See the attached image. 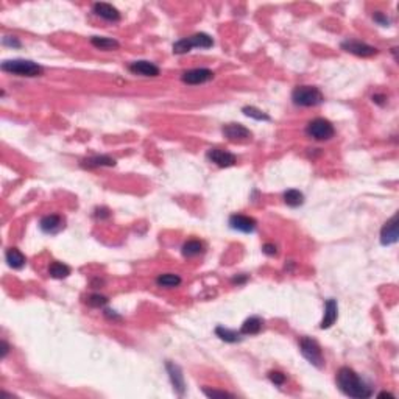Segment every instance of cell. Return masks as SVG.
I'll use <instances>...</instances> for the list:
<instances>
[{"mask_svg": "<svg viewBox=\"0 0 399 399\" xmlns=\"http://www.w3.org/2000/svg\"><path fill=\"white\" fill-rule=\"evenodd\" d=\"M2 70L8 72V73L19 75V77H28V78L39 77L44 72V69L37 63H33L30 60H8V61H4Z\"/></svg>", "mask_w": 399, "mask_h": 399, "instance_id": "cell-2", "label": "cell"}, {"mask_svg": "<svg viewBox=\"0 0 399 399\" xmlns=\"http://www.w3.org/2000/svg\"><path fill=\"white\" fill-rule=\"evenodd\" d=\"M246 279H248L246 276H242V278H234V279H233V282H234V284H242V282H245Z\"/></svg>", "mask_w": 399, "mask_h": 399, "instance_id": "cell-38", "label": "cell"}, {"mask_svg": "<svg viewBox=\"0 0 399 399\" xmlns=\"http://www.w3.org/2000/svg\"><path fill=\"white\" fill-rule=\"evenodd\" d=\"M129 72L142 75V77H158L159 75V67L150 61H135L129 64Z\"/></svg>", "mask_w": 399, "mask_h": 399, "instance_id": "cell-16", "label": "cell"}, {"mask_svg": "<svg viewBox=\"0 0 399 399\" xmlns=\"http://www.w3.org/2000/svg\"><path fill=\"white\" fill-rule=\"evenodd\" d=\"M4 46H10V47H21V41L16 36H5L2 39Z\"/></svg>", "mask_w": 399, "mask_h": 399, "instance_id": "cell-32", "label": "cell"}, {"mask_svg": "<svg viewBox=\"0 0 399 399\" xmlns=\"http://www.w3.org/2000/svg\"><path fill=\"white\" fill-rule=\"evenodd\" d=\"M207 159L218 167H231L237 162L236 155L225 151V150H220V148H211L207 151Z\"/></svg>", "mask_w": 399, "mask_h": 399, "instance_id": "cell-11", "label": "cell"}, {"mask_svg": "<svg viewBox=\"0 0 399 399\" xmlns=\"http://www.w3.org/2000/svg\"><path fill=\"white\" fill-rule=\"evenodd\" d=\"M214 78V72L209 70V69H192V70H187L183 73L181 80L186 83V84H203V83H207Z\"/></svg>", "mask_w": 399, "mask_h": 399, "instance_id": "cell-13", "label": "cell"}, {"mask_svg": "<svg viewBox=\"0 0 399 399\" xmlns=\"http://www.w3.org/2000/svg\"><path fill=\"white\" fill-rule=\"evenodd\" d=\"M203 393L207 396V397H234L233 393H228V391H223V390H211L207 387L203 388Z\"/></svg>", "mask_w": 399, "mask_h": 399, "instance_id": "cell-28", "label": "cell"}, {"mask_svg": "<svg viewBox=\"0 0 399 399\" xmlns=\"http://www.w3.org/2000/svg\"><path fill=\"white\" fill-rule=\"evenodd\" d=\"M181 251H183L184 257H194V256H198L204 251V245L200 240H187L183 245Z\"/></svg>", "mask_w": 399, "mask_h": 399, "instance_id": "cell-24", "label": "cell"}, {"mask_svg": "<svg viewBox=\"0 0 399 399\" xmlns=\"http://www.w3.org/2000/svg\"><path fill=\"white\" fill-rule=\"evenodd\" d=\"M337 312H338L337 301L335 299H328L326 306H325V317H323V321H321L320 328L321 329L331 328L335 323V320H337Z\"/></svg>", "mask_w": 399, "mask_h": 399, "instance_id": "cell-17", "label": "cell"}, {"mask_svg": "<svg viewBox=\"0 0 399 399\" xmlns=\"http://www.w3.org/2000/svg\"><path fill=\"white\" fill-rule=\"evenodd\" d=\"M230 226L234 231H240V233H253L257 226V221L253 217L248 215H242V214H234L230 217Z\"/></svg>", "mask_w": 399, "mask_h": 399, "instance_id": "cell-9", "label": "cell"}, {"mask_svg": "<svg viewBox=\"0 0 399 399\" xmlns=\"http://www.w3.org/2000/svg\"><path fill=\"white\" fill-rule=\"evenodd\" d=\"M165 368H167L170 382H172V385H173V390L178 393L180 396H183L184 391H186V382H184V374H183L181 368L176 365V364H172V362H167V364H165Z\"/></svg>", "mask_w": 399, "mask_h": 399, "instance_id": "cell-10", "label": "cell"}, {"mask_svg": "<svg viewBox=\"0 0 399 399\" xmlns=\"http://www.w3.org/2000/svg\"><path fill=\"white\" fill-rule=\"evenodd\" d=\"M92 10H94V13H96L99 17H102V19H105V21H108V22H119V21H120V13H119V10H117L116 7L109 5V4H103V2L94 4Z\"/></svg>", "mask_w": 399, "mask_h": 399, "instance_id": "cell-15", "label": "cell"}, {"mask_svg": "<svg viewBox=\"0 0 399 399\" xmlns=\"http://www.w3.org/2000/svg\"><path fill=\"white\" fill-rule=\"evenodd\" d=\"M96 217H97V218H108V217H109V211H108L106 207L97 209V211H96Z\"/></svg>", "mask_w": 399, "mask_h": 399, "instance_id": "cell-34", "label": "cell"}, {"mask_svg": "<svg viewBox=\"0 0 399 399\" xmlns=\"http://www.w3.org/2000/svg\"><path fill=\"white\" fill-rule=\"evenodd\" d=\"M8 351H10V346H8V343H7V341H2V359H5V357H7Z\"/></svg>", "mask_w": 399, "mask_h": 399, "instance_id": "cell-37", "label": "cell"}, {"mask_svg": "<svg viewBox=\"0 0 399 399\" xmlns=\"http://www.w3.org/2000/svg\"><path fill=\"white\" fill-rule=\"evenodd\" d=\"M337 385L338 388L349 397H359V399H365L370 397L373 394L371 387L356 373L354 370L343 367L338 370L337 373Z\"/></svg>", "mask_w": 399, "mask_h": 399, "instance_id": "cell-1", "label": "cell"}, {"mask_svg": "<svg viewBox=\"0 0 399 399\" xmlns=\"http://www.w3.org/2000/svg\"><path fill=\"white\" fill-rule=\"evenodd\" d=\"M306 132H307V136H310L315 141H329L334 136L335 129H334V126L329 120L314 119V120H310L307 123Z\"/></svg>", "mask_w": 399, "mask_h": 399, "instance_id": "cell-6", "label": "cell"}, {"mask_svg": "<svg viewBox=\"0 0 399 399\" xmlns=\"http://www.w3.org/2000/svg\"><path fill=\"white\" fill-rule=\"evenodd\" d=\"M108 302V299H106V296H103V295H91L89 296V299H87V304L89 306H92V307H100V306H105Z\"/></svg>", "mask_w": 399, "mask_h": 399, "instance_id": "cell-29", "label": "cell"}, {"mask_svg": "<svg viewBox=\"0 0 399 399\" xmlns=\"http://www.w3.org/2000/svg\"><path fill=\"white\" fill-rule=\"evenodd\" d=\"M292 100L298 106H317L323 103L325 97L315 86H296L292 92Z\"/></svg>", "mask_w": 399, "mask_h": 399, "instance_id": "cell-3", "label": "cell"}, {"mask_svg": "<svg viewBox=\"0 0 399 399\" xmlns=\"http://www.w3.org/2000/svg\"><path fill=\"white\" fill-rule=\"evenodd\" d=\"M284 201L290 207H298L304 203V195H302V192H299L296 189H290L284 194Z\"/></svg>", "mask_w": 399, "mask_h": 399, "instance_id": "cell-26", "label": "cell"}, {"mask_svg": "<svg viewBox=\"0 0 399 399\" xmlns=\"http://www.w3.org/2000/svg\"><path fill=\"white\" fill-rule=\"evenodd\" d=\"M299 349L302 356L317 368H323L325 367V357L320 345L317 343V340L309 338V337H302L299 340Z\"/></svg>", "mask_w": 399, "mask_h": 399, "instance_id": "cell-5", "label": "cell"}, {"mask_svg": "<svg viewBox=\"0 0 399 399\" xmlns=\"http://www.w3.org/2000/svg\"><path fill=\"white\" fill-rule=\"evenodd\" d=\"M81 165H83V167H87V168H94V167H112V165H116V161H114L112 158H109V156L102 155V156H92V158H89V159L83 161Z\"/></svg>", "mask_w": 399, "mask_h": 399, "instance_id": "cell-21", "label": "cell"}, {"mask_svg": "<svg viewBox=\"0 0 399 399\" xmlns=\"http://www.w3.org/2000/svg\"><path fill=\"white\" fill-rule=\"evenodd\" d=\"M262 251L265 253V254H269V256H275L278 251H276V246L273 245V243H265L263 246H262Z\"/></svg>", "mask_w": 399, "mask_h": 399, "instance_id": "cell-33", "label": "cell"}, {"mask_svg": "<svg viewBox=\"0 0 399 399\" xmlns=\"http://www.w3.org/2000/svg\"><path fill=\"white\" fill-rule=\"evenodd\" d=\"M341 49L348 53H352V55H357V56H373V55H377V49L373 47V46H368V44L362 42V41H357V39H346L341 42Z\"/></svg>", "mask_w": 399, "mask_h": 399, "instance_id": "cell-7", "label": "cell"}, {"mask_svg": "<svg viewBox=\"0 0 399 399\" xmlns=\"http://www.w3.org/2000/svg\"><path fill=\"white\" fill-rule=\"evenodd\" d=\"M221 132H223L225 138L234 142H243L251 139V131L240 123H228L221 128Z\"/></svg>", "mask_w": 399, "mask_h": 399, "instance_id": "cell-8", "label": "cell"}, {"mask_svg": "<svg viewBox=\"0 0 399 399\" xmlns=\"http://www.w3.org/2000/svg\"><path fill=\"white\" fill-rule=\"evenodd\" d=\"M373 19L379 24V25H382V27H387V25H390V17H387L384 13H381V11H376L374 14H373Z\"/></svg>", "mask_w": 399, "mask_h": 399, "instance_id": "cell-31", "label": "cell"}, {"mask_svg": "<svg viewBox=\"0 0 399 399\" xmlns=\"http://www.w3.org/2000/svg\"><path fill=\"white\" fill-rule=\"evenodd\" d=\"M262 326H263L262 318H259V317H250V318L245 320V323L242 325L240 334H242V335H256V334L260 332Z\"/></svg>", "mask_w": 399, "mask_h": 399, "instance_id": "cell-20", "label": "cell"}, {"mask_svg": "<svg viewBox=\"0 0 399 399\" xmlns=\"http://www.w3.org/2000/svg\"><path fill=\"white\" fill-rule=\"evenodd\" d=\"M156 284L159 287L164 289H172V287H178L181 284V278L178 275H173V273H165V275H159L156 279Z\"/></svg>", "mask_w": 399, "mask_h": 399, "instance_id": "cell-25", "label": "cell"}, {"mask_svg": "<svg viewBox=\"0 0 399 399\" xmlns=\"http://www.w3.org/2000/svg\"><path fill=\"white\" fill-rule=\"evenodd\" d=\"M49 275L55 279H64L70 275V269L63 262H52L49 267Z\"/></svg>", "mask_w": 399, "mask_h": 399, "instance_id": "cell-23", "label": "cell"}, {"mask_svg": "<svg viewBox=\"0 0 399 399\" xmlns=\"http://www.w3.org/2000/svg\"><path fill=\"white\" fill-rule=\"evenodd\" d=\"M63 226H64L63 218L60 215H55V214L42 217L41 221H39V228L42 230V233H46V234H56L63 230Z\"/></svg>", "mask_w": 399, "mask_h": 399, "instance_id": "cell-14", "label": "cell"}, {"mask_svg": "<svg viewBox=\"0 0 399 399\" xmlns=\"http://www.w3.org/2000/svg\"><path fill=\"white\" fill-rule=\"evenodd\" d=\"M242 112H243L245 116L251 117V119H256V120H272L269 114H265L263 111H260V109H257V108H254V106H245V108L242 109Z\"/></svg>", "mask_w": 399, "mask_h": 399, "instance_id": "cell-27", "label": "cell"}, {"mask_svg": "<svg viewBox=\"0 0 399 399\" xmlns=\"http://www.w3.org/2000/svg\"><path fill=\"white\" fill-rule=\"evenodd\" d=\"M269 377H270V381H272L275 385H284L286 381H287L286 374H282L281 371H272V373L269 374Z\"/></svg>", "mask_w": 399, "mask_h": 399, "instance_id": "cell-30", "label": "cell"}, {"mask_svg": "<svg viewBox=\"0 0 399 399\" xmlns=\"http://www.w3.org/2000/svg\"><path fill=\"white\" fill-rule=\"evenodd\" d=\"M5 259H7V263L10 265V267L16 269V270L22 269L25 265V262H27L25 256L17 248H8L7 253H5Z\"/></svg>", "mask_w": 399, "mask_h": 399, "instance_id": "cell-18", "label": "cell"}, {"mask_svg": "<svg viewBox=\"0 0 399 399\" xmlns=\"http://www.w3.org/2000/svg\"><path fill=\"white\" fill-rule=\"evenodd\" d=\"M399 239V231H397V215H393L384 228L381 230V243L382 245H393Z\"/></svg>", "mask_w": 399, "mask_h": 399, "instance_id": "cell-12", "label": "cell"}, {"mask_svg": "<svg viewBox=\"0 0 399 399\" xmlns=\"http://www.w3.org/2000/svg\"><path fill=\"white\" fill-rule=\"evenodd\" d=\"M105 315L108 317V318H116V320H120V317L114 312V310H109V309H106L105 310Z\"/></svg>", "mask_w": 399, "mask_h": 399, "instance_id": "cell-36", "label": "cell"}, {"mask_svg": "<svg viewBox=\"0 0 399 399\" xmlns=\"http://www.w3.org/2000/svg\"><path fill=\"white\" fill-rule=\"evenodd\" d=\"M214 46V39L206 34V33H197L191 37H184V39H180L178 42L173 44V53L176 55H184L187 52H191L194 47H198V49H209Z\"/></svg>", "mask_w": 399, "mask_h": 399, "instance_id": "cell-4", "label": "cell"}, {"mask_svg": "<svg viewBox=\"0 0 399 399\" xmlns=\"http://www.w3.org/2000/svg\"><path fill=\"white\" fill-rule=\"evenodd\" d=\"M91 44L96 47V49H100V50H105V52H109V50H117L120 47V44L112 39V37H103V36H94L91 37Z\"/></svg>", "mask_w": 399, "mask_h": 399, "instance_id": "cell-19", "label": "cell"}, {"mask_svg": "<svg viewBox=\"0 0 399 399\" xmlns=\"http://www.w3.org/2000/svg\"><path fill=\"white\" fill-rule=\"evenodd\" d=\"M385 100H387L385 96H373V102L377 105H385Z\"/></svg>", "mask_w": 399, "mask_h": 399, "instance_id": "cell-35", "label": "cell"}, {"mask_svg": "<svg viewBox=\"0 0 399 399\" xmlns=\"http://www.w3.org/2000/svg\"><path fill=\"white\" fill-rule=\"evenodd\" d=\"M215 334H217L221 340H223V341H228V343H237V341L242 340L240 331H239V332H237V331H231V329L223 328V326H218V328L215 329Z\"/></svg>", "mask_w": 399, "mask_h": 399, "instance_id": "cell-22", "label": "cell"}]
</instances>
